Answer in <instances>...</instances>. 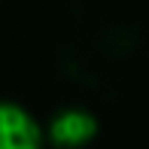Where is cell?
I'll return each mask as SVG.
<instances>
[{"label": "cell", "mask_w": 149, "mask_h": 149, "mask_svg": "<svg viewBox=\"0 0 149 149\" xmlns=\"http://www.w3.org/2000/svg\"><path fill=\"white\" fill-rule=\"evenodd\" d=\"M97 137V119L82 107H67L46 125V140L55 149H85Z\"/></svg>", "instance_id": "6da1fadb"}, {"label": "cell", "mask_w": 149, "mask_h": 149, "mask_svg": "<svg viewBox=\"0 0 149 149\" xmlns=\"http://www.w3.org/2000/svg\"><path fill=\"white\" fill-rule=\"evenodd\" d=\"M0 149H43L40 122L12 100H0Z\"/></svg>", "instance_id": "7a4b0ae2"}]
</instances>
